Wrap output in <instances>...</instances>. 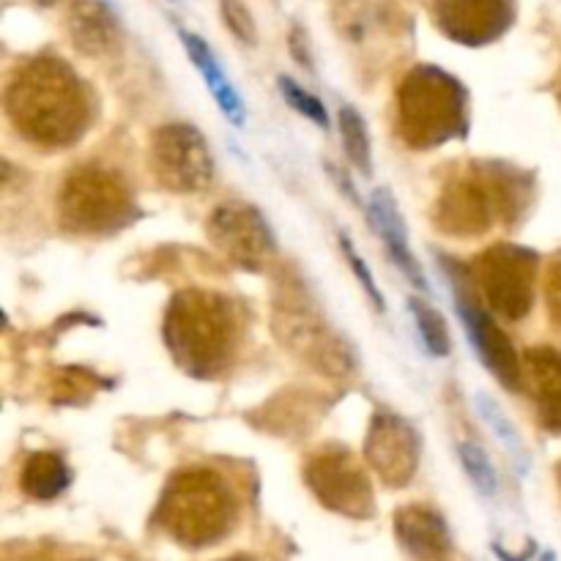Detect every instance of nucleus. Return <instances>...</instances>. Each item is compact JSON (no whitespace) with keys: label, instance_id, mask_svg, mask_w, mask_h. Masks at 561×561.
Wrapping results in <instances>:
<instances>
[{"label":"nucleus","instance_id":"5","mask_svg":"<svg viewBox=\"0 0 561 561\" xmlns=\"http://www.w3.org/2000/svg\"><path fill=\"white\" fill-rule=\"evenodd\" d=\"M58 211L64 228L82 236H104L131 222L135 201L113 170L82 164L60 186Z\"/></svg>","mask_w":561,"mask_h":561},{"label":"nucleus","instance_id":"27","mask_svg":"<svg viewBox=\"0 0 561 561\" xmlns=\"http://www.w3.org/2000/svg\"><path fill=\"white\" fill-rule=\"evenodd\" d=\"M474 400H477V409H480V414L488 420V425H491L493 431H496V436L502 438V442L507 444L510 449H513L515 458H520V455H524V449H520L518 433H515V427L510 425L507 420H504V414H502V411H499L496 400L488 398V394H477Z\"/></svg>","mask_w":561,"mask_h":561},{"label":"nucleus","instance_id":"10","mask_svg":"<svg viewBox=\"0 0 561 561\" xmlns=\"http://www.w3.org/2000/svg\"><path fill=\"white\" fill-rule=\"evenodd\" d=\"M449 283H453L455 290V310H458L460 321H463L466 332H469L471 348L477 351L480 362L499 383H504L510 392H518L524 387V365H520L510 337L488 316L485 307L477 301L474 288H471L463 274L449 272Z\"/></svg>","mask_w":561,"mask_h":561},{"label":"nucleus","instance_id":"17","mask_svg":"<svg viewBox=\"0 0 561 561\" xmlns=\"http://www.w3.org/2000/svg\"><path fill=\"white\" fill-rule=\"evenodd\" d=\"M524 383L537 405L542 427L561 433V354L553 348H531L524 359Z\"/></svg>","mask_w":561,"mask_h":561},{"label":"nucleus","instance_id":"24","mask_svg":"<svg viewBox=\"0 0 561 561\" xmlns=\"http://www.w3.org/2000/svg\"><path fill=\"white\" fill-rule=\"evenodd\" d=\"M460 453V463H463L466 474H469V480L474 482L477 491L482 493V496H496V488H499V477H496V469H493L491 458H488V453L482 447H477V444L466 442L458 447Z\"/></svg>","mask_w":561,"mask_h":561},{"label":"nucleus","instance_id":"9","mask_svg":"<svg viewBox=\"0 0 561 561\" xmlns=\"http://www.w3.org/2000/svg\"><path fill=\"white\" fill-rule=\"evenodd\" d=\"M305 482L312 496L332 513L345 518L367 520L376 513L373 488L359 460L343 447H323L310 458Z\"/></svg>","mask_w":561,"mask_h":561},{"label":"nucleus","instance_id":"12","mask_svg":"<svg viewBox=\"0 0 561 561\" xmlns=\"http://www.w3.org/2000/svg\"><path fill=\"white\" fill-rule=\"evenodd\" d=\"M370 469L387 488H405L420 469V436L398 414H376L365 438Z\"/></svg>","mask_w":561,"mask_h":561},{"label":"nucleus","instance_id":"14","mask_svg":"<svg viewBox=\"0 0 561 561\" xmlns=\"http://www.w3.org/2000/svg\"><path fill=\"white\" fill-rule=\"evenodd\" d=\"M433 20L453 42L482 47L510 31L515 20V0H436Z\"/></svg>","mask_w":561,"mask_h":561},{"label":"nucleus","instance_id":"23","mask_svg":"<svg viewBox=\"0 0 561 561\" xmlns=\"http://www.w3.org/2000/svg\"><path fill=\"white\" fill-rule=\"evenodd\" d=\"M409 307L411 312H414L416 329H420V337L422 343H425V348L431 351L433 356H449V351H453V337H449L447 321H444L442 312L422 299H411Z\"/></svg>","mask_w":561,"mask_h":561},{"label":"nucleus","instance_id":"1","mask_svg":"<svg viewBox=\"0 0 561 561\" xmlns=\"http://www.w3.org/2000/svg\"><path fill=\"white\" fill-rule=\"evenodd\" d=\"M5 115L25 140L69 148L91 126V93L69 64L55 55H36L11 75Z\"/></svg>","mask_w":561,"mask_h":561},{"label":"nucleus","instance_id":"4","mask_svg":"<svg viewBox=\"0 0 561 561\" xmlns=\"http://www.w3.org/2000/svg\"><path fill=\"white\" fill-rule=\"evenodd\" d=\"M157 520L181 546L206 548L222 542L233 529L236 499L222 477L214 471H181L162 493Z\"/></svg>","mask_w":561,"mask_h":561},{"label":"nucleus","instance_id":"30","mask_svg":"<svg viewBox=\"0 0 561 561\" xmlns=\"http://www.w3.org/2000/svg\"><path fill=\"white\" fill-rule=\"evenodd\" d=\"M33 3H38V5H55V3H60V0H33Z\"/></svg>","mask_w":561,"mask_h":561},{"label":"nucleus","instance_id":"22","mask_svg":"<svg viewBox=\"0 0 561 561\" xmlns=\"http://www.w3.org/2000/svg\"><path fill=\"white\" fill-rule=\"evenodd\" d=\"M337 124H340V137H343V146H345V153H348L351 164H354L362 175H370V168H373L370 135H367V124L359 115V110L348 107V104L340 107Z\"/></svg>","mask_w":561,"mask_h":561},{"label":"nucleus","instance_id":"3","mask_svg":"<svg viewBox=\"0 0 561 561\" xmlns=\"http://www.w3.org/2000/svg\"><path fill=\"white\" fill-rule=\"evenodd\" d=\"M398 131L414 151H431L469 131V91L438 66H416L398 88Z\"/></svg>","mask_w":561,"mask_h":561},{"label":"nucleus","instance_id":"20","mask_svg":"<svg viewBox=\"0 0 561 561\" xmlns=\"http://www.w3.org/2000/svg\"><path fill=\"white\" fill-rule=\"evenodd\" d=\"M181 42H184L186 55H190V60L197 66V71L203 75L208 91L214 93V99H217V104L222 107V113L228 115L236 126H244V121H247L244 102H241V96L236 93V88L230 85L228 75H225V69L219 66L217 55L211 53V47H208V44L203 42L197 33H190V31H181Z\"/></svg>","mask_w":561,"mask_h":561},{"label":"nucleus","instance_id":"6","mask_svg":"<svg viewBox=\"0 0 561 561\" xmlns=\"http://www.w3.org/2000/svg\"><path fill=\"white\" fill-rule=\"evenodd\" d=\"M274 332L290 351L305 356L316 370L327 376H348L354 370V356L345 348V340L332 332L301 285H288L274 301Z\"/></svg>","mask_w":561,"mask_h":561},{"label":"nucleus","instance_id":"15","mask_svg":"<svg viewBox=\"0 0 561 561\" xmlns=\"http://www.w3.org/2000/svg\"><path fill=\"white\" fill-rule=\"evenodd\" d=\"M337 31L351 47L367 49L376 58L387 49L383 44H394L405 36L400 31L398 5L387 0H345L337 9Z\"/></svg>","mask_w":561,"mask_h":561},{"label":"nucleus","instance_id":"19","mask_svg":"<svg viewBox=\"0 0 561 561\" xmlns=\"http://www.w3.org/2000/svg\"><path fill=\"white\" fill-rule=\"evenodd\" d=\"M394 535L403 551L416 559H442L453 553V537H449L447 524L438 513L427 507L398 510L394 515Z\"/></svg>","mask_w":561,"mask_h":561},{"label":"nucleus","instance_id":"25","mask_svg":"<svg viewBox=\"0 0 561 561\" xmlns=\"http://www.w3.org/2000/svg\"><path fill=\"white\" fill-rule=\"evenodd\" d=\"M277 88H279V93L285 96V102H288L296 113H301L305 118H310L312 124H318L321 129H327L329 113H327V107H323L321 99L312 96L310 91H305V88H301L296 80H290V77H279Z\"/></svg>","mask_w":561,"mask_h":561},{"label":"nucleus","instance_id":"13","mask_svg":"<svg viewBox=\"0 0 561 561\" xmlns=\"http://www.w3.org/2000/svg\"><path fill=\"white\" fill-rule=\"evenodd\" d=\"M496 214H502L496 179L485 181L480 175H463L453 181L436 203V225L447 236H460V239L485 233Z\"/></svg>","mask_w":561,"mask_h":561},{"label":"nucleus","instance_id":"8","mask_svg":"<svg viewBox=\"0 0 561 561\" xmlns=\"http://www.w3.org/2000/svg\"><path fill=\"white\" fill-rule=\"evenodd\" d=\"M148 164L168 192L192 195L214 179V159L203 131L190 124H164L151 135Z\"/></svg>","mask_w":561,"mask_h":561},{"label":"nucleus","instance_id":"29","mask_svg":"<svg viewBox=\"0 0 561 561\" xmlns=\"http://www.w3.org/2000/svg\"><path fill=\"white\" fill-rule=\"evenodd\" d=\"M546 305H548V312H551L553 323L561 327V252L553 255L551 266H548Z\"/></svg>","mask_w":561,"mask_h":561},{"label":"nucleus","instance_id":"26","mask_svg":"<svg viewBox=\"0 0 561 561\" xmlns=\"http://www.w3.org/2000/svg\"><path fill=\"white\" fill-rule=\"evenodd\" d=\"M340 247H343V255H345V261H348L351 272L356 274V279H359V285H362V288H365V294L370 296V301H373V305H376V310L378 312L387 310V301H383L381 288H378L376 279H373V272H370V268H367V263L362 261V255H359V252H356L354 241H351L348 236H340Z\"/></svg>","mask_w":561,"mask_h":561},{"label":"nucleus","instance_id":"28","mask_svg":"<svg viewBox=\"0 0 561 561\" xmlns=\"http://www.w3.org/2000/svg\"><path fill=\"white\" fill-rule=\"evenodd\" d=\"M222 20L239 42L250 44V47L257 42L255 20H252L250 9L241 0H222Z\"/></svg>","mask_w":561,"mask_h":561},{"label":"nucleus","instance_id":"21","mask_svg":"<svg viewBox=\"0 0 561 561\" xmlns=\"http://www.w3.org/2000/svg\"><path fill=\"white\" fill-rule=\"evenodd\" d=\"M71 485V469L58 453H33L20 471V488L36 502H53Z\"/></svg>","mask_w":561,"mask_h":561},{"label":"nucleus","instance_id":"18","mask_svg":"<svg viewBox=\"0 0 561 561\" xmlns=\"http://www.w3.org/2000/svg\"><path fill=\"white\" fill-rule=\"evenodd\" d=\"M367 219H370V225L376 228V233L381 236L383 247H387V252H389V257L394 261V266H398L400 272H403L405 277H409L420 290L431 288L425 279V272H422V266L416 263V257L411 255L409 228H405L403 217H400L398 203L392 201V195H389L387 190H378L376 195H373Z\"/></svg>","mask_w":561,"mask_h":561},{"label":"nucleus","instance_id":"2","mask_svg":"<svg viewBox=\"0 0 561 561\" xmlns=\"http://www.w3.org/2000/svg\"><path fill=\"white\" fill-rule=\"evenodd\" d=\"M164 343L190 376H219L239 345V318L225 296L186 290L170 301Z\"/></svg>","mask_w":561,"mask_h":561},{"label":"nucleus","instance_id":"7","mask_svg":"<svg viewBox=\"0 0 561 561\" xmlns=\"http://www.w3.org/2000/svg\"><path fill=\"white\" fill-rule=\"evenodd\" d=\"M540 257L515 244L491 247L474 263V279L488 307L507 321H520L535 305V279Z\"/></svg>","mask_w":561,"mask_h":561},{"label":"nucleus","instance_id":"31","mask_svg":"<svg viewBox=\"0 0 561 561\" xmlns=\"http://www.w3.org/2000/svg\"><path fill=\"white\" fill-rule=\"evenodd\" d=\"M559 482H561V466H559Z\"/></svg>","mask_w":561,"mask_h":561},{"label":"nucleus","instance_id":"11","mask_svg":"<svg viewBox=\"0 0 561 561\" xmlns=\"http://www.w3.org/2000/svg\"><path fill=\"white\" fill-rule=\"evenodd\" d=\"M208 239L228 261L247 272H261L277 252L272 228L255 206L225 203L208 217Z\"/></svg>","mask_w":561,"mask_h":561},{"label":"nucleus","instance_id":"16","mask_svg":"<svg viewBox=\"0 0 561 561\" xmlns=\"http://www.w3.org/2000/svg\"><path fill=\"white\" fill-rule=\"evenodd\" d=\"M66 27L77 53L88 58H104L121 42V22L107 0H75Z\"/></svg>","mask_w":561,"mask_h":561}]
</instances>
